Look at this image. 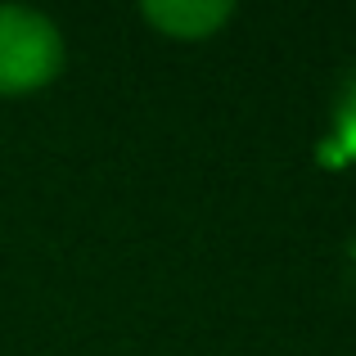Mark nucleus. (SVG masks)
Segmentation results:
<instances>
[{"instance_id":"3","label":"nucleus","mask_w":356,"mask_h":356,"mask_svg":"<svg viewBox=\"0 0 356 356\" xmlns=\"http://www.w3.org/2000/svg\"><path fill=\"white\" fill-rule=\"evenodd\" d=\"M343 149L356 154V90H352V99H348V113H343Z\"/></svg>"},{"instance_id":"1","label":"nucleus","mask_w":356,"mask_h":356,"mask_svg":"<svg viewBox=\"0 0 356 356\" xmlns=\"http://www.w3.org/2000/svg\"><path fill=\"white\" fill-rule=\"evenodd\" d=\"M59 63L63 36L50 18L23 5H0V95L45 86Z\"/></svg>"},{"instance_id":"2","label":"nucleus","mask_w":356,"mask_h":356,"mask_svg":"<svg viewBox=\"0 0 356 356\" xmlns=\"http://www.w3.org/2000/svg\"><path fill=\"white\" fill-rule=\"evenodd\" d=\"M230 14H235L230 0H145V18L149 23L163 27L167 36H181V41L212 36Z\"/></svg>"}]
</instances>
